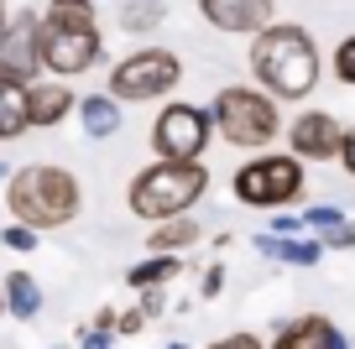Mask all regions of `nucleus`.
<instances>
[{"mask_svg":"<svg viewBox=\"0 0 355 349\" xmlns=\"http://www.w3.org/2000/svg\"><path fill=\"white\" fill-rule=\"evenodd\" d=\"M266 349H272V344H266Z\"/></svg>","mask_w":355,"mask_h":349,"instance_id":"nucleus-37","label":"nucleus"},{"mask_svg":"<svg viewBox=\"0 0 355 349\" xmlns=\"http://www.w3.org/2000/svg\"><path fill=\"white\" fill-rule=\"evenodd\" d=\"M53 349H63V344H53Z\"/></svg>","mask_w":355,"mask_h":349,"instance_id":"nucleus-36","label":"nucleus"},{"mask_svg":"<svg viewBox=\"0 0 355 349\" xmlns=\"http://www.w3.org/2000/svg\"><path fill=\"white\" fill-rule=\"evenodd\" d=\"M303 229V214H277L272 219V235H298Z\"/></svg>","mask_w":355,"mask_h":349,"instance_id":"nucleus-31","label":"nucleus"},{"mask_svg":"<svg viewBox=\"0 0 355 349\" xmlns=\"http://www.w3.org/2000/svg\"><path fill=\"white\" fill-rule=\"evenodd\" d=\"M272 0H199V16L225 37H256L266 21H277Z\"/></svg>","mask_w":355,"mask_h":349,"instance_id":"nucleus-11","label":"nucleus"},{"mask_svg":"<svg viewBox=\"0 0 355 349\" xmlns=\"http://www.w3.org/2000/svg\"><path fill=\"white\" fill-rule=\"evenodd\" d=\"M42 16V32H84V26H100V11L94 0H47Z\"/></svg>","mask_w":355,"mask_h":349,"instance_id":"nucleus-18","label":"nucleus"},{"mask_svg":"<svg viewBox=\"0 0 355 349\" xmlns=\"http://www.w3.org/2000/svg\"><path fill=\"white\" fill-rule=\"evenodd\" d=\"M141 313L146 318H162L167 313V292H162V287H141Z\"/></svg>","mask_w":355,"mask_h":349,"instance_id":"nucleus-28","label":"nucleus"},{"mask_svg":"<svg viewBox=\"0 0 355 349\" xmlns=\"http://www.w3.org/2000/svg\"><path fill=\"white\" fill-rule=\"evenodd\" d=\"M115 21H121L125 37H152L157 26L167 21V6L162 0H125L121 11H115Z\"/></svg>","mask_w":355,"mask_h":349,"instance_id":"nucleus-21","label":"nucleus"},{"mask_svg":"<svg viewBox=\"0 0 355 349\" xmlns=\"http://www.w3.org/2000/svg\"><path fill=\"white\" fill-rule=\"evenodd\" d=\"M183 84V63H178V53H167V47H136L131 57H121V63L110 68V94L131 99V105H152V99H167L173 89Z\"/></svg>","mask_w":355,"mask_h":349,"instance_id":"nucleus-6","label":"nucleus"},{"mask_svg":"<svg viewBox=\"0 0 355 349\" xmlns=\"http://www.w3.org/2000/svg\"><path fill=\"white\" fill-rule=\"evenodd\" d=\"M251 73L256 84L266 89L272 99H309L319 89L324 73V57L313 47V37L293 21H266L261 32L251 37Z\"/></svg>","mask_w":355,"mask_h":349,"instance_id":"nucleus-1","label":"nucleus"},{"mask_svg":"<svg viewBox=\"0 0 355 349\" xmlns=\"http://www.w3.org/2000/svg\"><path fill=\"white\" fill-rule=\"evenodd\" d=\"M209 125L220 131L225 146L241 152H261L282 136V109L266 89H245V84H225L209 105Z\"/></svg>","mask_w":355,"mask_h":349,"instance_id":"nucleus-4","label":"nucleus"},{"mask_svg":"<svg viewBox=\"0 0 355 349\" xmlns=\"http://www.w3.org/2000/svg\"><path fill=\"white\" fill-rule=\"evenodd\" d=\"M0 73L21 78V84H32L42 73V16L37 11H21L6 21V32H0Z\"/></svg>","mask_w":355,"mask_h":349,"instance_id":"nucleus-8","label":"nucleus"},{"mask_svg":"<svg viewBox=\"0 0 355 349\" xmlns=\"http://www.w3.org/2000/svg\"><path fill=\"white\" fill-rule=\"evenodd\" d=\"M199 240H204V229H199V219H193V214L157 219L152 235H146V245H152V251H189V245H199Z\"/></svg>","mask_w":355,"mask_h":349,"instance_id":"nucleus-19","label":"nucleus"},{"mask_svg":"<svg viewBox=\"0 0 355 349\" xmlns=\"http://www.w3.org/2000/svg\"><path fill=\"white\" fill-rule=\"evenodd\" d=\"M0 292H6V313L21 318V323H32V318L42 313V287H37L32 271H6Z\"/></svg>","mask_w":355,"mask_h":349,"instance_id":"nucleus-17","label":"nucleus"},{"mask_svg":"<svg viewBox=\"0 0 355 349\" xmlns=\"http://www.w3.org/2000/svg\"><path fill=\"white\" fill-rule=\"evenodd\" d=\"M220 292H225V266L214 261L209 271H204V297H220Z\"/></svg>","mask_w":355,"mask_h":349,"instance_id":"nucleus-30","label":"nucleus"},{"mask_svg":"<svg viewBox=\"0 0 355 349\" xmlns=\"http://www.w3.org/2000/svg\"><path fill=\"white\" fill-rule=\"evenodd\" d=\"M209 141H214L209 109L183 105V99L157 109V120H152V152L157 156H167V162H204Z\"/></svg>","mask_w":355,"mask_h":349,"instance_id":"nucleus-7","label":"nucleus"},{"mask_svg":"<svg viewBox=\"0 0 355 349\" xmlns=\"http://www.w3.org/2000/svg\"><path fill=\"white\" fill-rule=\"evenodd\" d=\"M178 271H183V256H178V251H152L146 261H136L131 271H125V282H131V292H141V287H162V282H173Z\"/></svg>","mask_w":355,"mask_h":349,"instance_id":"nucleus-20","label":"nucleus"},{"mask_svg":"<svg viewBox=\"0 0 355 349\" xmlns=\"http://www.w3.org/2000/svg\"><path fill=\"white\" fill-rule=\"evenodd\" d=\"M162 349H189V344H183V339H173V344H162Z\"/></svg>","mask_w":355,"mask_h":349,"instance_id":"nucleus-33","label":"nucleus"},{"mask_svg":"<svg viewBox=\"0 0 355 349\" xmlns=\"http://www.w3.org/2000/svg\"><path fill=\"white\" fill-rule=\"evenodd\" d=\"M334 78H340V84H350V89H355V32L345 37L340 47H334Z\"/></svg>","mask_w":355,"mask_h":349,"instance_id":"nucleus-24","label":"nucleus"},{"mask_svg":"<svg viewBox=\"0 0 355 349\" xmlns=\"http://www.w3.org/2000/svg\"><path fill=\"white\" fill-rule=\"evenodd\" d=\"M0 318H6V292H0Z\"/></svg>","mask_w":355,"mask_h":349,"instance_id":"nucleus-35","label":"nucleus"},{"mask_svg":"<svg viewBox=\"0 0 355 349\" xmlns=\"http://www.w3.org/2000/svg\"><path fill=\"white\" fill-rule=\"evenodd\" d=\"M0 245H6V251H32V245H37V229L21 224V219H11V224H0Z\"/></svg>","mask_w":355,"mask_h":349,"instance_id":"nucleus-23","label":"nucleus"},{"mask_svg":"<svg viewBox=\"0 0 355 349\" xmlns=\"http://www.w3.org/2000/svg\"><path fill=\"white\" fill-rule=\"evenodd\" d=\"M73 109H78V125H84L94 141H105V136L121 131V99H115L110 89H105V94H84Z\"/></svg>","mask_w":355,"mask_h":349,"instance_id":"nucleus-16","label":"nucleus"},{"mask_svg":"<svg viewBox=\"0 0 355 349\" xmlns=\"http://www.w3.org/2000/svg\"><path fill=\"white\" fill-rule=\"evenodd\" d=\"M324 251H355V219H345V224H334L329 235H319Z\"/></svg>","mask_w":355,"mask_h":349,"instance_id":"nucleus-26","label":"nucleus"},{"mask_svg":"<svg viewBox=\"0 0 355 349\" xmlns=\"http://www.w3.org/2000/svg\"><path fill=\"white\" fill-rule=\"evenodd\" d=\"M204 193H209V167L204 162H167V156H157L152 167H141L131 177L125 204H131L136 219H152L157 224V219L189 214Z\"/></svg>","mask_w":355,"mask_h":349,"instance_id":"nucleus-3","label":"nucleus"},{"mask_svg":"<svg viewBox=\"0 0 355 349\" xmlns=\"http://www.w3.org/2000/svg\"><path fill=\"white\" fill-rule=\"evenodd\" d=\"M340 167H345V172H355V131L340 136Z\"/></svg>","mask_w":355,"mask_h":349,"instance_id":"nucleus-32","label":"nucleus"},{"mask_svg":"<svg viewBox=\"0 0 355 349\" xmlns=\"http://www.w3.org/2000/svg\"><path fill=\"white\" fill-rule=\"evenodd\" d=\"M110 344H115V328H105V323L78 328V349H110Z\"/></svg>","mask_w":355,"mask_h":349,"instance_id":"nucleus-25","label":"nucleus"},{"mask_svg":"<svg viewBox=\"0 0 355 349\" xmlns=\"http://www.w3.org/2000/svg\"><path fill=\"white\" fill-rule=\"evenodd\" d=\"M0 183H6V208H11V219L32 224L37 235L73 224L78 208H84V188H78V177L68 172V167H53V162L16 167V172L0 177Z\"/></svg>","mask_w":355,"mask_h":349,"instance_id":"nucleus-2","label":"nucleus"},{"mask_svg":"<svg viewBox=\"0 0 355 349\" xmlns=\"http://www.w3.org/2000/svg\"><path fill=\"white\" fill-rule=\"evenodd\" d=\"M0 32H6V6H0Z\"/></svg>","mask_w":355,"mask_h":349,"instance_id":"nucleus-34","label":"nucleus"},{"mask_svg":"<svg viewBox=\"0 0 355 349\" xmlns=\"http://www.w3.org/2000/svg\"><path fill=\"white\" fill-rule=\"evenodd\" d=\"M303 162L293 152H256L251 162L235 167L230 193L241 198L245 208H288L303 198Z\"/></svg>","mask_w":355,"mask_h":349,"instance_id":"nucleus-5","label":"nucleus"},{"mask_svg":"<svg viewBox=\"0 0 355 349\" xmlns=\"http://www.w3.org/2000/svg\"><path fill=\"white\" fill-rule=\"evenodd\" d=\"M282 136H288V152L298 156V162H334L345 131H340L334 115H324V109H303L293 125H282Z\"/></svg>","mask_w":355,"mask_h":349,"instance_id":"nucleus-10","label":"nucleus"},{"mask_svg":"<svg viewBox=\"0 0 355 349\" xmlns=\"http://www.w3.org/2000/svg\"><path fill=\"white\" fill-rule=\"evenodd\" d=\"M32 131V105H26V84L0 73V141H21Z\"/></svg>","mask_w":355,"mask_h":349,"instance_id":"nucleus-15","label":"nucleus"},{"mask_svg":"<svg viewBox=\"0 0 355 349\" xmlns=\"http://www.w3.org/2000/svg\"><path fill=\"white\" fill-rule=\"evenodd\" d=\"M141 323H146V313H141V307H125V313H115V334H121V339L141 334Z\"/></svg>","mask_w":355,"mask_h":349,"instance_id":"nucleus-27","label":"nucleus"},{"mask_svg":"<svg viewBox=\"0 0 355 349\" xmlns=\"http://www.w3.org/2000/svg\"><path fill=\"white\" fill-rule=\"evenodd\" d=\"M105 42L100 26H84V32H42V68L53 78H78L100 63Z\"/></svg>","mask_w":355,"mask_h":349,"instance_id":"nucleus-9","label":"nucleus"},{"mask_svg":"<svg viewBox=\"0 0 355 349\" xmlns=\"http://www.w3.org/2000/svg\"><path fill=\"white\" fill-rule=\"evenodd\" d=\"M256 256L282 261V266H319L324 261V240H303V235H272V229H261V235H256Z\"/></svg>","mask_w":355,"mask_h":349,"instance_id":"nucleus-14","label":"nucleus"},{"mask_svg":"<svg viewBox=\"0 0 355 349\" xmlns=\"http://www.w3.org/2000/svg\"><path fill=\"white\" fill-rule=\"evenodd\" d=\"M209 349H266L256 334H225V339H214Z\"/></svg>","mask_w":355,"mask_h":349,"instance_id":"nucleus-29","label":"nucleus"},{"mask_svg":"<svg viewBox=\"0 0 355 349\" xmlns=\"http://www.w3.org/2000/svg\"><path fill=\"white\" fill-rule=\"evenodd\" d=\"M272 349H355V339H345L324 313H303V318H293V323L277 328Z\"/></svg>","mask_w":355,"mask_h":349,"instance_id":"nucleus-12","label":"nucleus"},{"mask_svg":"<svg viewBox=\"0 0 355 349\" xmlns=\"http://www.w3.org/2000/svg\"><path fill=\"white\" fill-rule=\"evenodd\" d=\"M26 105H32V131H53L73 115V89L68 78H47V84H26Z\"/></svg>","mask_w":355,"mask_h":349,"instance_id":"nucleus-13","label":"nucleus"},{"mask_svg":"<svg viewBox=\"0 0 355 349\" xmlns=\"http://www.w3.org/2000/svg\"><path fill=\"white\" fill-rule=\"evenodd\" d=\"M303 224H309L313 235H329L334 224H345V208H334V204H313L309 214H303Z\"/></svg>","mask_w":355,"mask_h":349,"instance_id":"nucleus-22","label":"nucleus"}]
</instances>
